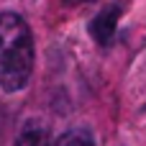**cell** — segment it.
<instances>
[{
  "instance_id": "277c9868",
  "label": "cell",
  "mask_w": 146,
  "mask_h": 146,
  "mask_svg": "<svg viewBox=\"0 0 146 146\" xmlns=\"http://www.w3.org/2000/svg\"><path fill=\"white\" fill-rule=\"evenodd\" d=\"M54 146H95V139H92V131L90 128H82V126H74L69 131H64Z\"/></svg>"
},
{
  "instance_id": "5b68a950",
  "label": "cell",
  "mask_w": 146,
  "mask_h": 146,
  "mask_svg": "<svg viewBox=\"0 0 146 146\" xmlns=\"http://www.w3.org/2000/svg\"><path fill=\"white\" fill-rule=\"evenodd\" d=\"M80 3H92V0H80Z\"/></svg>"
},
{
  "instance_id": "3957f363",
  "label": "cell",
  "mask_w": 146,
  "mask_h": 146,
  "mask_svg": "<svg viewBox=\"0 0 146 146\" xmlns=\"http://www.w3.org/2000/svg\"><path fill=\"white\" fill-rule=\"evenodd\" d=\"M15 146H49V133L38 123H26L15 139Z\"/></svg>"
},
{
  "instance_id": "7a4b0ae2",
  "label": "cell",
  "mask_w": 146,
  "mask_h": 146,
  "mask_svg": "<svg viewBox=\"0 0 146 146\" xmlns=\"http://www.w3.org/2000/svg\"><path fill=\"white\" fill-rule=\"evenodd\" d=\"M118 18H121V5H108V8H103L95 18H92V23H90V33H92V38L98 41V44H110V38L115 36V28H118Z\"/></svg>"
},
{
  "instance_id": "6da1fadb",
  "label": "cell",
  "mask_w": 146,
  "mask_h": 146,
  "mask_svg": "<svg viewBox=\"0 0 146 146\" xmlns=\"http://www.w3.org/2000/svg\"><path fill=\"white\" fill-rule=\"evenodd\" d=\"M33 72V36L18 13H0V87L18 92Z\"/></svg>"
}]
</instances>
